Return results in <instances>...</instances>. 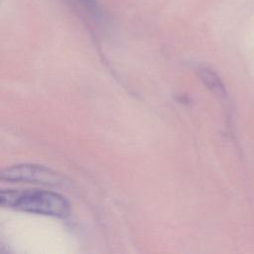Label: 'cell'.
Segmentation results:
<instances>
[{
  "instance_id": "6da1fadb",
  "label": "cell",
  "mask_w": 254,
  "mask_h": 254,
  "mask_svg": "<svg viewBox=\"0 0 254 254\" xmlns=\"http://www.w3.org/2000/svg\"><path fill=\"white\" fill-rule=\"evenodd\" d=\"M0 203L6 207L57 217H66L70 210L69 203L64 196L41 190H2Z\"/></svg>"
},
{
  "instance_id": "7a4b0ae2",
  "label": "cell",
  "mask_w": 254,
  "mask_h": 254,
  "mask_svg": "<svg viewBox=\"0 0 254 254\" xmlns=\"http://www.w3.org/2000/svg\"><path fill=\"white\" fill-rule=\"evenodd\" d=\"M1 180L12 182H32L40 184H57L59 176L50 169L36 165H18L1 173Z\"/></svg>"
},
{
  "instance_id": "3957f363",
  "label": "cell",
  "mask_w": 254,
  "mask_h": 254,
  "mask_svg": "<svg viewBox=\"0 0 254 254\" xmlns=\"http://www.w3.org/2000/svg\"><path fill=\"white\" fill-rule=\"evenodd\" d=\"M89 9L94 10L96 8V4L94 2V0H81Z\"/></svg>"
}]
</instances>
